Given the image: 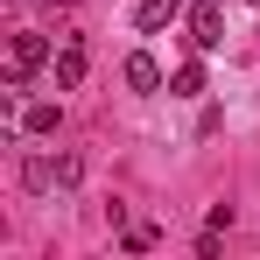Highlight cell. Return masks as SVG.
Here are the masks:
<instances>
[{"label": "cell", "instance_id": "6da1fadb", "mask_svg": "<svg viewBox=\"0 0 260 260\" xmlns=\"http://www.w3.org/2000/svg\"><path fill=\"white\" fill-rule=\"evenodd\" d=\"M49 63V43L36 36V28H21V36H7V106H21V91H28V71H43Z\"/></svg>", "mask_w": 260, "mask_h": 260}, {"label": "cell", "instance_id": "7a4b0ae2", "mask_svg": "<svg viewBox=\"0 0 260 260\" xmlns=\"http://www.w3.org/2000/svg\"><path fill=\"white\" fill-rule=\"evenodd\" d=\"M190 43H197V49L225 43V0H197V7H190Z\"/></svg>", "mask_w": 260, "mask_h": 260}, {"label": "cell", "instance_id": "3957f363", "mask_svg": "<svg viewBox=\"0 0 260 260\" xmlns=\"http://www.w3.org/2000/svg\"><path fill=\"white\" fill-rule=\"evenodd\" d=\"M85 43H78V36H63V49H56V91H78L85 85Z\"/></svg>", "mask_w": 260, "mask_h": 260}, {"label": "cell", "instance_id": "277c9868", "mask_svg": "<svg viewBox=\"0 0 260 260\" xmlns=\"http://www.w3.org/2000/svg\"><path fill=\"white\" fill-rule=\"evenodd\" d=\"M176 14H183V0H141V7H134V28L155 36V28H169Z\"/></svg>", "mask_w": 260, "mask_h": 260}, {"label": "cell", "instance_id": "5b68a950", "mask_svg": "<svg viewBox=\"0 0 260 260\" xmlns=\"http://www.w3.org/2000/svg\"><path fill=\"white\" fill-rule=\"evenodd\" d=\"M14 134H28V141H49V134H56V106H21V113H14Z\"/></svg>", "mask_w": 260, "mask_h": 260}, {"label": "cell", "instance_id": "8992f818", "mask_svg": "<svg viewBox=\"0 0 260 260\" xmlns=\"http://www.w3.org/2000/svg\"><path fill=\"white\" fill-rule=\"evenodd\" d=\"M127 85H134V91H162V63H155L148 49H134V56H127Z\"/></svg>", "mask_w": 260, "mask_h": 260}, {"label": "cell", "instance_id": "52a82bcc", "mask_svg": "<svg viewBox=\"0 0 260 260\" xmlns=\"http://www.w3.org/2000/svg\"><path fill=\"white\" fill-rule=\"evenodd\" d=\"M21 183H28V190H63V176H56V155H28V162H21Z\"/></svg>", "mask_w": 260, "mask_h": 260}, {"label": "cell", "instance_id": "ba28073f", "mask_svg": "<svg viewBox=\"0 0 260 260\" xmlns=\"http://www.w3.org/2000/svg\"><path fill=\"white\" fill-rule=\"evenodd\" d=\"M169 91H176V99H197V91H204V63H176Z\"/></svg>", "mask_w": 260, "mask_h": 260}, {"label": "cell", "instance_id": "9c48e42d", "mask_svg": "<svg viewBox=\"0 0 260 260\" xmlns=\"http://www.w3.org/2000/svg\"><path fill=\"white\" fill-rule=\"evenodd\" d=\"M253 7H260V0H253Z\"/></svg>", "mask_w": 260, "mask_h": 260}]
</instances>
